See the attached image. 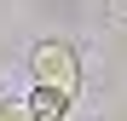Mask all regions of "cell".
<instances>
[{
  "mask_svg": "<svg viewBox=\"0 0 127 121\" xmlns=\"http://www.w3.org/2000/svg\"><path fill=\"white\" fill-rule=\"evenodd\" d=\"M29 75H35V87H52V92H64V98L81 92V58H75L69 40H35Z\"/></svg>",
  "mask_w": 127,
  "mask_h": 121,
  "instance_id": "6da1fadb",
  "label": "cell"
},
{
  "mask_svg": "<svg viewBox=\"0 0 127 121\" xmlns=\"http://www.w3.org/2000/svg\"><path fill=\"white\" fill-rule=\"evenodd\" d=\"M110 12H116V17H127V0H110Z\"/></svg>",
  "mask_w": 127,
  "mask_h": 121,
  "instance_id": "277c9868",
  "label": "cell"
},
{
  "mask_svg": "<svg viewBox=\"0 0 127 121\" xmlns=\"http://www.w3.org/2000/svg\"><path fill=\"white\" fill-rule=\"evenodd\" d=\"M0 121H29V115H23V104H12V98H0Z\"/></svg>",
  "mask_w": 127,
  "mask_h": 121,
  "instance_id": "3957f363",
  "label": "cell"
},
{
  "mask_svg": "<svg viewBox=\"0 0 127 121\" xmlns=\"http://www.w3.org/2000/svg\"><path fill=\"white\" fill-rule=\"evenodd\" d=\"M69 104H75V98H64V92H52V87H29L23 115H29V121H64V115H69Z\"/></svg>",
  "mask_w": 127,
  "mask_h": 121,
  "instance_id": "7a4b0ae2",
  "label": "cell"
}]
</instances>
